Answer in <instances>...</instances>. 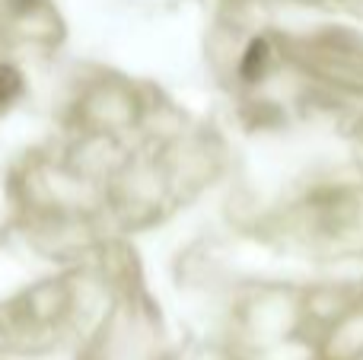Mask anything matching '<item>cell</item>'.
Masks as SVG:
<instances>
[{
	"instance_id": "1",
	"label": "cell",
	"mask_w": 363,
	"mask_h": 360,
	"mask_svg": "<svg viewBox=\"0 0 363 360\" xmlns=\"http://www.w3.org/2000/svg\"><path fill=\"white\" fill-rule=\"evenodd\" d=\"M268 61H271L268 42H264V38H252L249 48H245V55H242V64H239V74H242L249 83H255V80H262L264 77Z\"/></svg>"
},
{
	"instance_id": "2",
	"label": "cell",
	"mask_w": 363,
	"mask_h": 360,
	"mask_svg": "<svg viewBox=\"0 0 363 360\" xmlns=\"http://www.w3.org/2000/svg\"><path fill=\"white\" fill-rule=\"evenodd\" d=\"M19 89H23V80H19V74L13 67H6V64H0V102L16 99Z\"/></svg>"
}]
</instances>
